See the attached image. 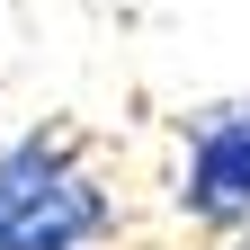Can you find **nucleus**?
Instances as JSON below:
<instances>
[{"label":"nucleus","mask_w":250,"mask_h":250,"mask_svg":"<svg viewBox=\"0 0 250 250\" xmlns=\"http://www.w3.org/2000/svg\"><path fill=\"white\" fill-rule=\"evenodd\" d=\"M116 232L125 197L81 152V134H0V250H107Z\"/></svg>","instance_id":"f257e3e1"},{"label":"nucleus","mask_w":250,"mask_h":250,"mask_svg":"<svg viewBox=\"0 0 250 250\" xmlns=\"http://www.w3.org/2000/svg\"><path fill=\"white\" fill-rule=\"evenodd\" d=\"M179 224H197L214 241L250 232V99L179 116V179H170Z\"/></svg>","instance_id":"f03ea898"},{"label":"nucleus","mask_w":250,"mask_h":250,"mask_svg":"<svg viewBox=\"0 0 250 250\" xmlns=\"http://www.w3.org/2000/svg\"><path fill=\"white\" fill-rule=\"evenodd\" d=\"M224 250H250V232H241V241H224Z\"/></svg>","instance_id":"7ed1b4c3"}]
</instances>
